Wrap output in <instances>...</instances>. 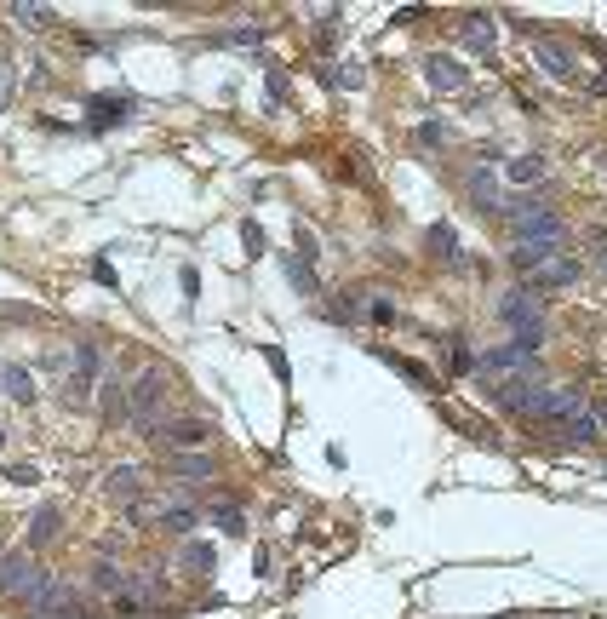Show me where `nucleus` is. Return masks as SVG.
<instances>
[{
	"label": "nucleus",
	"mask_w": 607,
	"mask_h": 619,
	"mask_svg": "<svg viewBox=\"0 0 607 619\" xmlns=\"http://www.w3.org/2000/svg\"><path fill=\"white\" fill-rule=\"evenodd\" d=\"M424 81L442 87V92H458L470 75H465V64H453V58H424Z\"/></svg>",
	"instance_id": "dca6fc26"
},
{
	"label": "nucleus",
	"mask_w": 607,
	"mask_h": 619,
	"mask_svg": "<svg viewBox=\"0 0 607 619\" xmlns=\"http://www.w3.org/2000/svg\"><path fill=\"white\" fill-rule=\"evenodd\" d=\"M367 315H373V321H396V305H384V298H373V305H367Z\"/></svg>",
	"instance_id": "7c9ffc66"
},
{
	"label": "nucleus",
	"mask_w": 607,
	"mask_h": 619,
	"mask_svg": "<svg viewBox=\"0 0 607 619\" xmlns=\"http://www.w3.org/2000/svg\"><path fill=\"white\" fill-rule=\"evenodd\" d=\"M562 252V241H516V252H510V264L516 270H544V264Z\"/></svg>",
	"instance_id": "4468645a"
},
{
	"label": "nucleus",
	"mask_w": 607,
	"mask_h": 619,
	"mask_svg": "<svg viewBox=\"0 0 607 619\" xmlns=\"http://www.w3.org/2000/svg\"><path fill=\"white\" fill-rule=\"evenodd\" d=\"M241 236H247V252H264V229L258 224H241Z\"/></svg>",
	"instance_id": "c756f323"
},
{
	"label": "nucleus",
	"mask_w": 607,
	"mask_h": 619,
	"mask_svg": "<svg viewBox=\"0 0 607 619\" xmlns=\"http://www.w3.org/2000/svg\"><path fill=\"white\" fill-rule=\"evenodd\" d=\"M184 568H189V574H212V568H218V551L206 539H189L184 545Z\"/></svg>",
	"instance_id": "5701e85b"
},
{
	"label": "nucleus",
	"mask_w": 607,
	"mask_h": 619,
	"mask_svg": "<svg viewBox=\"0 0 607 619\" xmlns=\"http://www.w3.org/2000/svg\"><path fill=\"white\" fill-rule=\"evenodd\" d=\"M166 402V368H143L132 379V430L138 436H155V413Z\"/></svg>",
	"instance_id": "f03ea898"
},
{
	"label": "nucleus",
	"mask_w": 607,
	"mask_h": 619,
	"mask_svg": "<svg viewBox=\"0 0 607 619\" xmlns=\"http://www.w3.org/2000/svg\"><path fill=\"white\" fill-rule=\"evenodd\" d=\"M58 528H64V505H41V511H35V528H29V551L46 545V539H58Z\"/></svg>",
	"instance_id": "f3484780"
},
{
	"label": "nucleus",
	"mask_w": 607,
	"mask_h": 619,
	"mask_svg": "<svg viewBox=\"0 0 607 619\" xmlns=\"http://www.w3.org/2000/svg\"><path fill=\"white\" fill-rule=\"evenodd\" d=\"M298 259H315V236L304 224H298Z\"/></svg>",
	"instance_id": "2f4dec72"
},
{
	"label": "nucleus",
	"mask_w": 607,
	"mask_h": 619,
	"mask_svg": "<svg viewBox=\"0 0 607 619\" xmlns=\"http://www.w3.org/2000/svg\"><path fill=\"white\" fill-rule=\"evenodd\" d=\"M104 493L115 505H132V499H143V476H138V465H115L104 476Z\"/></svg>",
	"instance_id": "ddd939ff"
},
{
	"label": "nucleus",
	"mask_w": 607,
	"mask_h": 619,
	"mask_svg": "<svg viewBox=\"0 0 607 619\" xmlns=\"http://www.w3.org/2000/svg\"><path fill=\"white\" fill-rule=\"evenodd\" d=\"M0 396H12V402L35 407V396H41V384H35V368H23V361L0 368Z\"/></svg>",
	"instance_id": "9b49d317"
},
{
	"label": "nucleus",
	"mask_w": 607,
	"mask_h": 619,
	"mask_svg": "<svg viewBox=\"0 0 607 619\" xmlns=\"http://www.w3.org/2000/svg\"><path fill=\"white\" fill-rule=\"evenodd\" d=\"M590 252H596V259H607V229H596V236H590Z\"/></svg>",
	"instance_id": "473e14b6"
},
{
	"label": "nucleus",
	"mask_w": 607,
	"mask_h": 619,
	"mask_svg": "<svg viewBox=\"0 0 607 619\" xmlns=\"http://www.w3.org/2000/svg\"><path fill=\"white\" fill-rule=\"evenodd\" d=\"M173 476L178 482H201V476H212V459L206 453H173Z\"/></svg>",
	"instance_id": "6ab92c4d"
},
{
	"label": "nucleus",
	"mask_w": 607,
	"mask_h": 619,
	"mask_svg": "<svg viewBox=\"0 0 607 619\" xmlns=\"http://www.w3.org/2000/svg\"><path fill=\"white\" fill-rule=\"evenodd\" d=\"M212 522H218V533H229V539H247V516H241V505H218Z\"/></svg>",
	"instance_id": "393cba45"
},
{
	"label": "nucleus",
	"mask_w": 607,
	"mask_h": 619,
	"mask_svg": "<svg viewBox=\"0 0 607 619\" xmlns=\"http://www.w3.org/2000/svg\"><path fill=\"white\" fill-rule=\"evenodd\" d=\"M218 46H258V29H229L218 35Z\"/></svg>",
	"instance_id": "c85d7f7f"
},
{
	"label": "nucleus",
	"mask_w": 607,
	"mask_h": 619,
	"mask_svg": "<svg viewBox=\"0 0 607 619\" xmlns=\"http://www.w3.org/2000/svg\"><path fill=\"white\" fill-rule=\"evenodd\" d=\"M470 201H476L481 206V213H493V218H504V201H510V190L499 184V178H493V173H470Z\"/></svg>",
	"instance_id": "9d476101"
},
{
	"label": "nucleus",
	"mask_w": 607,
	"mask_h": 619,
	"mask_svg": "<svg viewBox=\"0 0 607 619\" xmlns=\"http://www.w3.org/2000/svg\"><path fill=\"white\" fill-rule=\"evenodd\" d=\"M6 482H18V488H35V482H41V465H35V459H12V465H6Z\"/></svg>",
	"instance_id": "a878e982"
},
{
	"label": "nucleus",
	"mask_w": 607,
	"mask_h": 619,
	"mask_svg": "<svg viewBox=\"0 0 607 619\" xmlns=\"http://www.w3.org/2000/svg\"><path fill=\"white\" fill-rule=\"evenodd\" d=\"M46 18H52L46 6H12V23H23V29H41Z\"/></svg>",
	"instance_id": "cd10ccee"
},
{
	"label": "nucleus",
	"mask_w": 607,
	"mask_h": 619,
	"mask_svg": "<svg viewBox=\"0 0 607 619\" xmlns=\"http://www.w3.org/2000/svg\"><path fill=\"white\" fill-rule=\"evenodd\" d=\"M12 92H18V69L12 58H0V109H12Z\"/></svg>",
	"instance_id": "bb28decb"
},
{
	"label": "nucleus",
	"mask_w": 607,
	"mask_h": 619,
	"mask_svg": "<svg viewBox=\"0 0 607 619\" xmlns=\"http://www.w3.org/2000/svg\"><path fill=\"white\" fill-rule=\"evenodd\" d=\"M92 585H98L104 597H120V591L132 585V574H127V568H115V562H98V568H92Z\"/></svg>",
	"instance_id": "a211bd4d"
},
{
	"label": "nucleus",
	"mask_w": 607,
	"mask_h": 619,
	"mask_svg": "<svg viewBox=\"0 0 607 619\" xmlns=\"http://www.w3.org/2000/svg\"><path fill=\"white\" fill-rule=\"evenodd\" d=\"M166 447H173V453H206V447H212V419H196V413L173 419L166 424Z\"/></svg>",
	"instance_id": "423d86ee"
},
{
	"label": "nucleus",
	"mask_w": 607,
	"mask_h": 619,
	"mask_svg": "<svg viewBox=\"0 0 607 619\" xmlns=\"http://www.w3.org/2000/svg\"><path fill=\"white\" fill-rule=\"evenodd\" d=\"M196 522H201L196 505H161V528L166 533H196Z\"/></svg>",
	"instance_id": "aec40b11"
},
{
	"label": "nucleus",
	"mask_w": 607,
	"mask_h": 619,
	"mask_svg": "<svg viewBox=\"0 0 607 619\" xmlns=\"http://www.w3.org/2000/svg\"><path fill=\"white\" fill-rule=\"evenodd\" d=\"M539 391H544L539 373H516V379H493V384H488V396H493L499 407H510V413H527Z\"/></svg>",
	"instance_id": "39448f33"
},
{
	"label": "nucleus",
	"mask_w": 607,
	"mask_h": 619,
	"mask_svg": "<svg viewBox=\"0 0 607 619\" xmlns=\"http://www.w3.org/2000/svg\"><path fill=\"white\" fill-rule=\"evenodd\" d=\"M596 424H602V430H607V402H602V407H596Z\"/></svg>",
	"instance_id": "72a5a7b5"
},
{
	"label": "nucleus",
	"mask_w": 607,
	"mask_h": 619,
	"mask_svg": "<svg viewBox=\"0 0 607 619\" xmlns=\"http://www.w3.org/2000/svg\"><path fill=\"white\" fill-rule=\"evenodd\" d=\"M579 282V264L573 259H550V264H544V270H533V293H562V287H573Z\"/></svg>",
	"instance_id": "f8f14e48"
},
{
	"label": "nucleus",
	"mask_w": 607,
	"mask_h": 619,
	"mask_svg": "<svg viewBox=\"0 0 607 619\" xmlns=\"http://www.w3.org/2000/svg\"><path fill=\"white\" fill-rule=\"evenodd\" d=\"M0 447H6V424H0Z\"/></svg>",
	"instance_id": "f704fd0d"
},
{
	"label": "nucleus",
	"mask_w": 607,
	"mask_h": 619,
	"mask_svg": "<svg viewBox=\"0 0 607 619\" xmlns=\"http://www.w3.org/2000/svg\"><path fill=\"white\" fill-rule=\"evenodd\" d=\"M493 41H499L493 12H470V18H465V46H470V52H493Z\"/></svg>",
	"instance_id": "2eb2a0df"
},
{
	"label": "nucleus",
	"mask_w": 607,
	"mask_h": 619,
	"mask_svg": "<svg viewBox=\"0 0 607 619\" xmlns=\"http://www.w3.org/2000/svg\"><path fill=\"white\" fill-rule=\"evenodd\" d=\"M98 373H104V356H98V344H75V368H69L64 402H69V407H87V402H92V391L104 384Z\"/></svg>",
	"instance_id": "20e7f679"
},
{
	"label": "nucleus",
	"mask_w": 607,
	"mask_h": 619,
	"mask_svg": "<svg viewBox=\"0 0 607 619\" xmlns=\"http://www.w3.org/2000/svg\"><path fill=\"white\" fill-rule=\"evenodd\" d=\"M92 127H109V120H127L132 115V98H92Z\"/></svg>",
	"instance_id": "4be33fe9"
},
{
	"label": "nucleus",
	"mask_w": 607,
	"mask_h": 619,
	"mask_svg": "<svg viewBox=\"0 0 607 619\" xmlns=\"http://www.w3.org/2000/svg\"><path fill=\"white\" fill-rule=\"evenodd\" d=\"M481 373L493 379H516V373H533V356L521 344H499V350H481Z\"/></svg>",
	"instance_id": "6e6552de"
},
{
	"label": "nucleus",
	"mask_w": 607,
	"mask_h": 619,
	"mask_svg": "<svg viewBox=\"0 0 607 619\" xmlns=\"http://www.w3.org/2000/svg\"><path fill=\"white\" fill-rule=\"evenodd\" d=\"M499 315L510 321L516 344L527 350V356H539V344H544V310H539V293H533L527 282H521V287H510V293L499 298Z\"/></svg>",
	"instance_id": "f257e3e1"
},
{
	"label": "nucleus",
	"mask_w": 607,
	"mask_h": 619,
	"mask_svg": "<svg viewBox=\"0 0 607 619\" xmlns=\"http://www.w3.org/2000/svg\"><path fill=\"white\" fill-rule=\"evenodd\" d=\"M430 252H435V259H447V264H458V236H453V224H430Z\"/></svg>",
	"instance_id": "b1692460"
},
{
	"label": "nucleus",
	"mask_w": 607,
	"mask_h": 619,
	"mask_svg": "<svg viewBox=\"0 0 607 619\" xmlns=\"http://www.w3.org/2000/svg\"><path fill=\"white\" fill-rule=\"evenodd\" d=\"M98 413H104V424H132V384L120 379V373H104V384H98Z\"/></svg>",
	"instance_id": "0eeeda50"
},
{
	"label": "nucleus",
	"mask_w": 607,
	"mask_h": 619,
	"mask_svg": "<svg viewBox=\"0 0 607 619\" xmlns=\"http://www.w3.org/2000/svg\"><path fill=\"white\" fill-rule=\"evenodd\" d=\"M527 35H533V41H539V64L550 69L556 81H573V75H579V64H573V46L550 41V35H544V29H533V23H527Z\"/></svg>",
	"instance_id": "1a4fd4ad"
},
{
	"label": "nucleus",
	"mask_w": 607,
	"mask_h": 619,
	"mask_svg": "<svg viewBox=\"0 0 607 619\" xmlns=\"http://www.w3.org/2000/svg\"><path fill=\"white\" fill-rule=\"evenodd\" d=\"M504 178H510V184H539L544 161H539V155H516V161H504Z\"/></svg>",
	"instance_id": "412c9836"
},
{
	"label": "nucleus",
	"mask_w": 607,
	"mask_h": 619,
	"mask_svg": "<svg viewBox=\"0 0 607 619\" xmlns=\"http://www.w3.org/2000/svg\"><path fill=\"white\" fill-rule=\"evenodd\" d=\"M585 407L590 402H585V391H579V384H544V391L533 396L527 419H539V424H573Z\"/></svg>",
	"instance_id": "7ed1b4c3"
}]
</instances>
